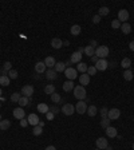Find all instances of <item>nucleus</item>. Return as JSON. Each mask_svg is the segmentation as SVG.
I'll return each mask as SVG.
<instances>
[{"label":"nucleus","instance_id":"nucleus-14","mask_svg":"<svg viewBox=\"0 0 134 150\" xmlns=\"http://www.w3.org/2000/svg\"><path fill=\"white\" fill-rule=\"evenodd\" d=\"M70 60H71V63H80L82 62V54L78 52V51H75V52L71 54V58H70Z\"/></svg>","mask_w":134,"mask_h":150},{"label":"nucleus","instance_id":"nucleus-17","mask_svg":"<svg viewBox=\"0 0 134 150\" xmlns=\"http://www.w3.org/2000/svg\"><path fill=\"white\" fill-rule=\"evenodd\" d=\"M56 74H58V72H56L55 70L50 68V70L46 71V78H47L48 80H55V79H56V76H58Z\"/></svg>","mask_w":134,"mask_h":150},{"label":"nucleus","instance_id":"nucleus-20","mask_svg":"<svg viewBox=\"0 0 134 150\" xmlns=\"http://www.w3.org/2000/svg\"><path fill=\"white\" fill-rule=\"evenodd\" d=\"M35 71L38 72V74H43L46 71V64L44 62H38L35 64Z\"/></svg>","mask_w":134,"mask_h":150},{"label":"nucleus","instance_id":"nucleus-50","mask_svg":"<svg viewBox=\"0 0 134 150\" xmlns=\"http://www.w3.org/2000/svg\"><path fill=\"white\" fill-rule=\"evenodd\" d=\"M90 46H91V47H94V48H95V47H97V40H91V42H90Z\"/></svg>","mask_w":134,"mask_h":150},{"label":"nucleus","instance_id":"nucleus-2","mask_svg":"<svg viewBox=\"0 0 134 150\" xmlns=\"http://www.w3.org/2000/svg\"><path fill=\"white\" fill-rule=\"evenodd\" d=\"M109 55V47L107 46H99L95 48V56H98V59H105Z\"/></svg>","mask_w":134,"mask_h":150},{"label":"nucleus","instance_id":"nucleus-13","mask_svg":"<svg viewBox=\"0 0 134 150\" xmlns=\"http://www.w3.org/2000/svg\"><path fill=\"white\" fill-rule=\"evenodd\" d=\"M79 83H80V86H89V83H90V75L87 74V72H85V74H82L79 76Z\"/></svg>","mask_w":134,"mask_h":150},{"label":"nucleus","instance_id":"nucleus-57","mask_svg":"<svg viewBox=\"0 0 134 150\" xmlns=\"http://www.w3.org/2000/svg\"><path fill=\"white\" fill-rule=\"evenodd\" d=\"M106 150H113V149H111V146H107V147H106Z\"/></svg>","mask_w":134,"mask_h":150},{"label":"nucleus","instance_id":"nucleus-29","mask_svg":"<svg viewBox=\"0 0 134 150\" xmlns=\"http://www.w3.org/2000/svg\"><path fill=\"white\" fill-rule=\"evenodd\" d=\"M85 54L87 55V56L93 58L94 55H95V48L91 47V46H87V47H85Z\"/></svg>","mask_w":134,"mask_h":150},{"label":"nucleus","instance_id":"nucleus-60","mask_svg":"<svg viewBox=\"0 0 134 150\" xmlns=\"http://www.w3.org/2000/svg\"><path fill=\"white\" fill-rule=\"evenodd\" d=\"M133 150H134V143H133Z\"/></svg>","mask_w":134,"mask_h":150},{"label":"nucleus","instance_id":"nucleus-35","mask_svg":"<svg viewBox=\"0 0 134 150\" xmlns=\"http://www.w3.org/2000/svg\"><path fill=\"white\" fill-rule=\"evenodd\" d=\"M44 93L50 94V95L54 94V93H55V86H54V84H47V86L44 87Z\"/></svg>","mask_w":134,"mask_h":150},{"label":"nucleus","instance_id":"nucleus-46","mask_svg":"<svg viewBox=\"0 0 134 150\" xmlns=\"http://www.w3.org/2000/svg\"><path fill=\"white\" fill-rule=\"evenodd\" d=\"M46 118H47V121H52V119L55 118V115H54L51 111H48V113H46Z\"/></svg>","mask_w":134,"mask_h":150},{"label":"nucleus","instance_id":"nucleus-44","mask_svg":"<svg viewBox=\"0 0 134 150\" xmlns=\"http://www.w3.org/2000/svg\"><path fill=\"white\" fill-rule=\"evenodd\" d=\"M50 111H51L54 115H56L60 110H59V107H56V106H51V107H50Z\"/></svg>","mask_w":134,"mask_h":150},{"label":"nucleus","instance_id":"nucleus-37","mask_svg":"<svg viewBox=\"0 0 134 150\" xmlns=\"http://www.w3.org/2000/svg\"><path fill=\"white\" fill-rule=\"evenodd\" d=\"M20 98H22V94H20V93H13L9 99H11V102H19Z\"/></svg>","mask_w":134,"mask_h":150},{"label":"nucleus","instance_id":"nucleus-38","mask_svg":"<svg viewBox=\"0 0 134 150\" xmlns=\"http://www.w3.org/2000/svg\"><path fill=\"white\" fill-rule=\"evenodd\" d=\"M18 75H19L18 71L13 70V68L8 71V78H9V79H16V78H18Z\"/></svg>","mask_w":134,"mask_h":150},{"label":"nucleus","instance_id":"nucleus-21","mask_svg":"<svg viewBox=\"0 0 134 150\" xmlns=\"http://www.w3.org/2000/svg\"><path fill=\"white\" fill-rule=\"evenodd\" d=\"M121 30H122V32L125 34V35H129L130 32H131V26H130L129 23H122L121 24Z\"/></svg>","mask_w":134,"mask_h":150},{"label":"nucleus","instance_id":"nucleus-12","mask_svg":"<svg viewBox=\"0 0 134 150\" xmlns=\"http://www.w3.org/2000/svg\"><path fill=\"white\" fill-rule=\"evenodd\" d=\"M27 121H28V125H31V126H36V125H39V122H40L39 117L36 114H30L28 118H27Z\"/></svg>","mask_w":134,"mask_h":150},{"label":"nucleus","instance_id":"nucleus-40","mask_svg":"<svg viewBox=\"0 0 134 150\" xmlns=\"http://www.w3.org/2000/svg\"><path fill=\"white\" fill-rule=\"evenodd\" d=\"M111 27L114 28V30H117V28H121V22L118 20V19H114L111 22Z\"/></svg>","mask_w":134,"mask_h":150},{"label":"nucleus","instance_id":"nucleus-56","mask_svg":"<svg viewBox=\"0 0 134 150\" xmlns=\"http://www.w3.org/2000/svg\"><path fill=\"white\" fill-rule=\"evenodd\" d=\"M5 99H4V97H0V102H4Z\"/></svg>","mask_w":134,"mask_h":150},{"label":"nucleus","instance_id":"nucleus-47","mask_svg":"<svg viewBox=\"0 0 134 150\" xmlns=\"http://www.w3.org/2000/svg\"><path fill=\"white\" fill-rule=\"evenodd\" d=\"M27 125H28V121H27V119H20V126H22V127H26Z\"/></svg>","mask_w":134,"mask_h":150},{"label":"nucleus","instance_id":"nucleus-26","mask_svg":"<svg viewBox=\"0 0 134 150\" xmlns=\"http://www.w3.org/2000/svg\"><path fill=\"white\" fill-rule=\"evenodd\" d=\"M121 66L123 67V68H126V70H129L130 66H131V59L130 58H123L122 62H121Z\"/></svg>","mask_w":134,"mask_h":150},{"label":"nucleus","instance_id":"nucleus-27","mask_svg":"<svg viewBox=\"0 0 134 150\" xmlns=\"http://www.w3.org/2000/svg\"><path fill=\"white\" fill-rule=\"evenodd\" d=\"M80 31H82V28H80V26H78V24H74V26L71 27V30H70V32H71L74 36H78L80 34Z\"/></svg>","mask_w":134,"mask_h":150},{"label":"nucleus","instance_id":"nucleus-33","mask_svg":"<svg viewBox=\"0 0 134 150\" xmlns=\"http://www.w3.org/2000/svg\"><path fill=\"white\" fill-rule=\"evenodd\" d=\"M109 12H110V9L107 8V7H101V8H99V11H98V15L102 18V16H107V15H109Z\"/></svg>","mask_w":134,"mask_h":150},{"label":"nucleus","instance_id":"nucleus-18","mask_svg":"<svg viewBox=\"0 0 134 150\" xmlns=\"http://www.w3.org/2000/svg\"><path fill=\"white\" fill-rule=\"evenodd\" d=\"M43 62H44L46 67H48V68H52V67H55V64H56V62H55V59H54L52 56H47Z\"/></svg>","mask_w":134,"mask_h":150},{"label":"nucleus","instance_id":"nucleus-59","mask_svg":"<svg viewBox=\"0 0 134 150\" xmlns=\"http://www.w3.org/2000/svg\"><path fill=\"white\" fill-rule=\"evenodd\" d=\"M0 122H1V114H0Z\"/></svg>","mask_w":134,"mask_h":150},{"label":"nucleus","instance_id":"nucleus-4","mask_svg":"<svg viewBox=\"0 0 134 150\" xmlns=\"http://www.w3.org/2000/svg\"><path fill=\"white\" fill-rule=\"evenodd\" d=\"M64 75H66V78L68 80H74L78 76V71L76 68H72V67H67L66 70H64Z\"/></svg>","mask_w":134,"mask_h":150},{"label":"nucleus","instance_id":"nucleus-6","mask_svg":"<svg viewBox=\"0 0 134 150\" xmlns=\"http://www.w3.org/2000/svg\"><path fill=\"white\" fill-rule=\"evenodd\" d=\"M62 113L64 115H72L74 114V111H75V106L71 105V103H66V105H63L62 106Z\"/></svg>","mask_w":134,"mask_h":150},{"label":"nucleus","instance_id":"nucleus-42","mask_svg":"<svg viewBox=\"0 0 134 150\" xmlns=\"http://www.w3.org/2000/svg\"><path fill=\"white\" fill-rule=\"evenodd\" d=\"M99 113H101V117H102V118H107V113H109V109H107V107H102Z\"/></svg>","mask_w":134,"mask_h":150},{"label":"nucleus","instance_id":"nucleus-53","mask_svg":"<svg viewBox=\"0 0 134 150\" xmlns=\"http://www.w3.org/2000/svg\"><path fill=\"white\" fill-rule=\"evenodd\" d=\"M78 52H85V47H79V50H78Z\"/></svg>","mask_w":134,"mask_h":150},{"label":"nucleus","instance_id":"nucleus-16","mask_svg":"<svg viewBox=\"0 0 134 150\" xmlns=\"http://www.w3.org/2000/svg\"><path fill=\"white\" fill-rule=\"evenodd\" d=\"M62 46H63V40H60L59 38H54V39L51 40V47H52V48L59 50Z\"/></svg>","mask_w":134,"mask_h":150},{"label":"nucleus","instance_id":"nucleus-51","mask_svg":"<svg viewBox=\"0 0 134 150\" xmlns=\"http://www.w3.org/2000/svg\"><path fill=\"white\" fill-rule=\"evenodd\" d=\"M46 150H56V147H55V146H52V145H50V146H47V147H46Z\"/></svg>","mask_w":134,"mask_h":150},{"label":"nucleus","instance_id":"nucleus-61","mask_svg":"<svg viewBox=\"0 0 134 150\" xmlns=\"http://www.w3.org/2000/svg\"><path fill=\"white\" fill-rule=\"evenodd\" d=\"M0 106H1V102H0Z\"/></svg>","mask_w":134,"mask_h":150},{"label":"nucleus","instance_id":"nucleus-36","mask_svg":"<svg viewBox=\"0 0 134 150\" xmlns=\"http://www.w3.org/2000/svg\"><path fill=\"white\" fill-rule=\"evenodd\" d=\"M110 122H111V121H110L109 118H102V121H101V126H102L103 129H107L109 126H110Z\"/></svg>","mask_w":134,"mask_h":150},{"label":"nucleus","instance_id":"nucleus-62","mask_svg":"<svg viewBox=\"0 0 134 150\" xmlns=\"http://www.w3.org/2000/svg\"><path fill=\"white\" fill-rule=\"evenodd\" d=\"M98 150H101V149H98Z\"/></svg>","mask_w":134,"mask_h":150},{"label":"nucleus","instance_id":"nucleus-8","mask_svg":"<svg viewBox=\"0 0 134 150\" xmlns=\"http://www.w3.org/2000/svg\"><path fill=\"white\" fill-rule=\"evenodd\" d=\"M13 118L16 119H24L26 118V111L23 107H16V109H13Z\"/></svg>","mask_w":134,"mask_h":150},{"label":"nucleus","instance_id":"nucleus-52","mask_svg":"<svg viewBox=\"0 0 134 150\" xmlns=\"http://www.w3.org/2000/svg\"><path fill=\"white\" fill-rule=\"evenodd\" d=\"M91 60H93L94 63H97V62H98V56H95V55H94V56L91 58Z\"/></svg>","mask_w":134,"mask_h":150},{"label":"nucleus","instance_id":"nucleus-19","mask_svg":"<svg viewBox=\"0 0 134 150\" xmlns=\"http://www.w3.org/2000/svg\"><path fill=\"white\" fill-rule=\"evenodd\" d=\"M74 82L72 80H66L64 83H63V90L66 91V93H68V91H71V90H74Z\"/></svg>","mask_w":134,"mask_h":150},{"label":"nucleus","instance_id":"nucleus-23","mask_svg":"<svg viewBox=\"0 0 134 150\" xmlns=\"http://www.w3.org/2000/svg\"><path fill=\"white\" fill-rule=\"evenodd\" d=\"M38 111L46 114V113H48L50 111V106L48 105H46V103H39V105H38Z\"/></svg>","mask_w":134,"mask_h":150},{"label":"nucleus","instance_id":"nucleus-11","mask_svg":"<svg viewBox=\"0 0 134 150\" xmlns=\"http://www.w3.org/2000/svg\"><path fill=\"white\" fill-rule=\"evenodd\" d=\"M95 145H97V147L98 149H106L107 146H109V142H107V139L106 138H103V137H101V138H98L97 141H95Z\"/></svg>","mask_w":134,"mask_h":150},{"label":"nucleus","instance_id":"nucleus-24","mask_svg":"<svg viewBox=\"0 0 134 150\" xmlns=\"http://www.w3.org/2000/svg\"><path fill=\"white\" fill-rule=\"evenodd\" d=\"M86 113L89 114V117H95V115H97V113H98V109H97V106L91 105V106L87 107V111H86Z\"/></svg>","mask_w":134,"mask_h":150},{"label":"nucleus","instance_id":"nucleus-48","mask_svg":"<svg viewBox=\"0 0 134 150\" xmlns=\"http://www.w3.org/2000/svg\"><path fill=\"white\" fill-rule=\"evenodd\" d=\"M129 48L131 50V51H134V40H131V42L129 43Z\"/></svg>","mask_w":134,"mask_h":150},{"label":"nucleus","instance_id":"nucleus-3","mask_svg":"<svg viewBox=\"0 0 134 150\" xmlns=\"http://www.w3.org/2000/svg\"><path fill=\"white\" fill-rule=\"evenodd\" d=\"M34 93H35L34 86H31V84H26V86H23V88H22V95L23 97L31 98L32 95H34Z\"/></svg>","mask_w":134,"mask_h":150},{"label":"nucleus","instance_id":"nucleus-39","mask_svg":"<svg viewBox=\"0 0 134 150\" xmlns=\"http://www.w3.org/2000/svg\"><path fill=\"white\" fill-rule=\"evenodd\" d=\"M51 101H52L54 103H59V102H60V95H59L58 93L51 94Z\"/></svg>","mask_w":134,"mask_h":150},{"label":"nucleus","instance_id":"nucleus-54","mask_svg":"<svg viewBox=\"0 0 134 150\" xmlns=\"http://www.w3.org/2000/svg\"><path fill=\"white\" fill-rule=\"evenodd\" d=\"M68 44H70V42H68V40H66V42H63V46H68Z\"/></svg>","mask_w":134,"mask_h":150},{"label":"nucleus","instance_id":"nucleus-31","mask_svg":"<svg viewBox=\"0 0 134 150\" xmlns=\"http://www.w3.org/2000/svg\"><path fill=\"white\" fill-rule=\"evenodd\" d=\"M9 78L7 75H0V86H8L9 84Z\"/></svg>","mask_w":134,"mask_h":150},{"label":"nucleus","instance_id":"nucleus-25","mask_svg":"<svg viewBox=\"0 0 134 150\" xmlns=\"http://www.w3.org/2000/svg\"><path fill=\"white\" fill-rule=\"evenodd\" d=\"M9 126H11V121H8V119H1V122H0V130H8Z\"/></svg>","mask_w":134,"mask_h":150},{"label":"nucleus","instance_id":"nucleus-49","mask_svg":"<svg viewBox=\"0 0 134 150\" xmlns=\"http://www.w3.org/2000/svg\"><path fill=\"white\" fill-rule=\"evenodd\" d=\"M0 75H7V76H8V71H5L4 68H1V70H0Z\"/></svg>","mask_w":134,"mask_h":150},{"label":"nucleus","instance_id":"nucleus-58","mask_svg":"<svg viewBox=\"0 0 134 150\" xmlns=\"http://www.w3.org/2000/svg\"><path fill=\"white\" fill-rule=\"evenodd\" d=\"M0 97H1V88H0Z\"/></svg>","mask_w":134,"mask_h":150},{"label":"nucleus","instance_id":"nucleus-34","mask_svg":"<svg viewBox=\"0 0 134 150\" xmlns=\"http://www.w3.org/2000/svg\"><path fill=\"white\" fill-rule=\"evenodd\" d=\"M42 133H43V127H42V126H39V125L34 126V129H32V134H34V135H40Z\"/></svg>","mask_w":134,"mask_h":150},{"label":"nucleus","instance_id":"nucleus-15","mask_svg":"<svg viewBox=\"0 0 134 150\" xmlns=\"http://www.w3.org/2000/svg\"><path fill=\"white\" fill-rule=\"evenodd\" d=\"M105 131H106V135L110 138H115L118 135V133H117V129L113 127V126H109L107 129H105Z\"/></svg>","mask_w":134,"mask_h":150},{"label":"nucleus","instance_id":"nucleus-7","mask_svg":"<svg viewBox=\"0 0 134 150\" xmlns=\"http://www.w3.org/2000/svg\"><path fill=\"white\" fill-rule=\"evenodd\" d=\"M121 117V110L119 109H110L109 110V113H107V118L110 119V121H115V119H118Z\"/></svg>","mask_w":134,"mask_h":150},{"label":"nucleus","instance_id":"nucleus-10","mask_svg":"<svg viewBox=\"0 0 134 150\" xmlns=\"http://www.w3.org/2000/svg\"><path fill=\"white\" fill-rule=\"evenodd\" d=\"M129 11L127 9H121V11H118V20L119 22H123L126 23L127 20H129Z\"/></svg>","mask_w":134,"mask_h":150},{"label":"nucleus","instance_id":"nucleus-55","mask_svg":"<svg viewBox=\"0 0 134 150\" xmlns=\"http://www.w3.org/2000/svg\"><path fill=\"white\" fill-rule=\"evenodd\" d=\"M64 64H66V66H70V64H72V63H71V60H68V62H66Z\"/></svg>","mask_w":134,"mask_h":150},{"label":"nucleus","instance_id":"nucleus-22","mask_svg":"<svg viewBox=\"0 0 134 150\" xmlns=\"http://www.w3.org/2000/svg\"><path fill=\"white\" fill-rule=\"evenodd\" d=\"M54 70L56 71V72H64V70H66V64H64V62H56Z\"/></svg>","mask_w":134,"mask_h":150},{"label":"nucleus","instance_id":"nucleus-28","mask_svg":"<svg viewBox=\"0 0 134 150\" xmlns=\"http://www.w3.org/2000/svg\"><path fill=\"white\" fill-rule=\"evenodd\" d=\"M87 68H89V66H87L86 63L80 62V63H78V68H76V71H79V72H82V74H85V72H87Z\"/></svg>","mask_w":134,"mask_h":150},{"label":"nucleus","instance_id":"nucleus-32","mask_svg":"<svg viewBox=\"0 0 134 150\" xmlns=\"http://www.w3.org/2000/svg\"><path fill=\"white\" fill-rule=\"evenodd\" d=\"M123 78H125V80H131L134 78V75H133V71L130 70H125V72H123Z\"/></svg>","mask_w":134,"mask_h":150},{"label":"nucleus","instance_id":"nucleus-45","mask_svg":"<svg viewBox=\"0 0 134 150\" xmlns=\"http://www.w3.org/2000/svg\"><path fill=\"white\" fill-rule=\"evenodd\" d=\"M99 22H101V16H99L98 13H97V15H94V16H93V23H94V24H98Z\"/></svg>","mask_w":134,"mask_h":150},{"label":"nucleus","instance_id":"nucleus-41","mask_svg":"<svg viewBox=\"0 0 134 150\" xmlns=\"http://www.w3.org/2000/svg\"><path fill=\"white\" fill-rule=\"evenodd\" d=\"M87 74H89L90 76L97 74V68H95V66H89V68H87Z\"/></svg>","mask_w":134,"mask_h":150},{"label":"nucleus","instance_id":"nucleus-30","mask_svg":"<svg viewBox=\"0 0 134 150\" xmlns=\"http://www.w3.org/2000/svg\"><path fill=\"white\" fill-rule=\"evenodd\" d=\"M18 103H19V106H20V107H26L27 105L30 103V98H28V97H22L20 99H19Z\"/></svg>","mask_w":134,"mask_h":150},{"label":"nucleus","instance_id":"nucleus-5","mask_svg":"<svg viewBox=\"0 0 134 150\" xmlns=\"http://www.w3.org/2000/svg\"><path fill=\"white\" fill-rule=\"evenodd\" d=\"M75 111L78 114H85L87 111V103H86V101H78V103L75 105Z\"/></svg>","mask_w":134,"mask_h":150},{"label":"nucleus","instance_id":"nucleus-1","mask_svg":"<svg viewBox=\"0 0 134 150\" xmlns=\"http://www.w3.org/2000/svg\"><path fill=\"white\" fill-rule=\"evenodd\" d=\"M86 88L85 86H75L74 87V97L76 98V99H79V101H83V99H86Z\"/></svg>","mask_w":134,"mask_h":150},{"label":"nucleus","instance_id":"nucleus-43","mask_svg":"<svg viewBox=\"0 0 134 150\" xmlns=\"http://www.w3.org/2000/svg\"><path fill=\"white\" fill-rule=\"evenodd\" d=\"M3 68H4L5 71L12 70V63H11V62H5L4 64H3Z\"/></svg>","mask_w":134,"mask_h":150},{"label":"nucleus","instance_id":"nucleus-9","mask_svg":"<svg viewBox=\"0 0 134 150\" xmlns=\"http://www.w3.org/2000/svg\"><path fill=\"white\" fill-rule=\"evenodd\" d=\"M109 67V62L106 59H98V62L95 63V68L97 71H105Z\"/></svg>","mask_w":134,"mask_h":150}]
</instances>
